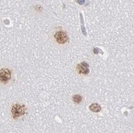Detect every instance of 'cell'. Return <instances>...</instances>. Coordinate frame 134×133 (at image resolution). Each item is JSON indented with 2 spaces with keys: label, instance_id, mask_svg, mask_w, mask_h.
<instances>
[{
  "label": "cell",
  "instance_id": "6da1fadb",
  "mask_svg": "<svg viewBox=\"0 0 134 133\" xmlns=\"http://www.w3.org/2000/svg\"><path fill=\"white\" fill-rule=\"evenodd\" d=\"M11 114L14 119H18L25 114V107L23 105L15 104L12 106Z\"/></svg>",
  "mask_w": 134,
  "mask_h": 133
},
{
  "label": "cell",
  "instance_id": "7a4b0ae2",
  "mask_svg": "<svg viewBox=\"0 0 134 133\" xmlns=\"http://www.w3.org/2000/svg\"><path fill=\"white\" fill-rule=\"evenodd\" d=\"M55 39L59 44H65L68 41V36L65 32L63 31H59L55 33Z\"/></svg>",
  "mask_w": 134,
  "mask_h": 133
},
{
  "label": "cell",
  "instance_id": "3957f363",
  "mask_svg": "<svg viewBox=\"0 0 134 133\" xmlns=\"http://www.w3.org/2000/svg\"><path fill=\"white\" fill-rule=\"evenodd\" d=\"M11 77V73L8 69H0V81L3 83L8 82Z\"/></svg>",
  "mask_w": 134,
  "mask_h": 133
},
{
  "label": "cell",
  "instance_id": "277c9868",
  "mask_svg": "<svg viewBox=\"0 0 134 133\" xmlns=\"http://www.w3.org/2000/svg\"><path fill=\"white\" fill-rule=\"evenodd\" d=\"M76 69H77V73L80 74L87 75L90 72L88 64L85 62H82V63L77 64Z\"/></svg>",
  "mask_w": 134,
  "mask_h": 133
},
{
  "label": "cell",
  "instance_id": "5b68a950",
  "mask_svg": "<svg viewBox=\"0 0 134 133\" xmlns=\"http://www.w3.org/2000/svg\"><path fill=\"white\" fill-rule=\"evenodd\" d=\"M101 106H100L97 103H94L90 105V109L92 111V112H94V113H98L101 111Z\"/></svg>",
  "mask_w": 134,
  "mask_h": 133
},
{
  "label": "cell",
  "instance_id": "8992f818",
  "mask_svg": "<svg viewBox=\"0 0 134 133\" xmlns=\"http://www.w3.org/2000/svg\"><path fill=\"white\" fill-rule=\"evenodd\" d=\"M73 101L77 104L80 103L82 101V96L79 95V94H75L73 96Z\"/></svg>",
  "mask_w": 134,
  "mask_h": 133
}]
</instances>
